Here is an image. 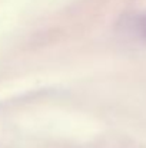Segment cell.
Returning <instances> with one entry per match:
<instances>
[{
  "instance_id": "6da1fadb",
  "label": "cell",
  "mask_w": 146,
  "mask_h": 148,
  "mask_svg": "<svg viewBox=\"0 0 146 148\" xmlns=\"http://www.w3.org/2000/svg\"><path fill=\"white\" fill-rule=\"evenodd\" d=\"M125 29L132 33L133 38L146 40V13H139L136 16H130L125 23Z\"/></svg>"
}]
</instances>
